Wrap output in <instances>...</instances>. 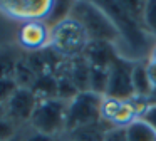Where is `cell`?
I'll return each mask as SVG.
<instances>
[{"label":"cell","mask_w":156,"mask_h":141,"mask_svg":"<svg viewBox=\"0 0 156 141\" xmlns=\"http://www.w3.org/2000/svg\"><path fill=\"white\" fill-rule=\"evenodd\" d=\"M136 60H131L128 57L119 54L112 64L109 66V76H108V89L106 97L112 99H131L134 97L133 91V69H134Z\"/></svg>","instance_id":"cell-6"},{"label":"cell","mask_w":156,"mask_h":141,"mask_svg":"<svg viewBox=\"0 0 156 141\" xmlns=\"http://www.w3.org/2000/svg\"><path fill=\"white\" fill-rule=\"evenodd\" d=\"M4 116H5V107L0 104V118H4Z\"/></svg>","instance_id":"cell-27"},{"label":"cell","mask_w":156,"mask_h":141,"mask_svg":"<svg viewBox=\"0 0 156 141\" xmlns=\"http://www.w3.org/2000/svg\"><path fill=\"white\" fill-rule=\"evenodd\" d=\"M146 64V72H148L149 82H151L153 89H156V64L151 62V60H144Z\"/></svg>","instance_id":"cell-25"},{"label":"cell","mask_w":156,"mask_h":141,"mask_svg":"<svg viewBox=\"0 0 156 141\" xmlns=\"http://www.w3.org/2000/svg\"><path fill=\"white\" fill-rule=\"evenodd\" d=\"M119 32V54L131 60H146L156 40L143 24L146 2H98Z\"/></svg>","instance_id":"cell-1"},{"label":"cell","mask_w":156,"mask_h":141,"mask_svg":"<svg viewBox=\"0 0 156 141\" xmlns=\"http://www.w3.org/2000/svg\"><path fill=\"white\" fill-rule=\"evenodd\" d=\"M71 17L76 19L91 40L119 44V32L98 2H72Z\"/></svg>","instance_id":"cell-2"},{"label":"cell","mask_w":156,"mask_h":141,"mask_svg":"<svg viewBox=\"0 0 156 141\" xmlns=\"http://www.w3.org/2000/svg\"><path fill=\"white\" fill-rule=\"evenodd\" d=\"M12 141H20V133H19V134H17V136H15V138H14V139H12Z\"/></svg>","instance_id":"cell-28"},{"label":"cell","mask_w":156,"mask_h":141,"mask_svg":"<svg viewBox=\"0 0 156 141\" xmlns=\"http://www.w3.org/2000/svg\"><path fill=\"white\" fill-rule=\"evenodd\" d=\"M126 136L128 141H156V129L139 118L126 126Z\"/></svg>","instance_id":"cell-14"},{"label":"cell","mask_w":156,"mask_h":141,"mask_svg":"<svg viewBox=\"0 0 156 141\" xmlns=\"http://www.w3.org/2000/svg\"><path fill=\"white\" fill-rule=\"evenodd\" d=\"M61 138L47 136V134L37 133V131L30 129L29 126H25L24 129H20V141H59Z\"/></svg>","instance_id":"cell-22"},{"label":"cell","mask_w":156,"mask_h":141,"mask_svg":"<svg viewBox=\"0 0 156 141\" xmlns=\"http://www.w3.org/2000/svg\"><path fill=\"white\" fill-rule=\"evenodd\" d=\"M61 69L69 79L72 81L79 92L82 91H89V76H91V66L84 57H76V59L62 60L61 66L57 67Z\"/></svg>","instance_id":"cell-11"},{"label":"cell","mask_w":156,"mask_h":141,"mask_svg":"<svg viewBox=\"0 0 156 141\" xmlns=\"http://www.w3.org/2000/svg\"><path fill=\"white\" fill-rule=\"evenodd\" d=\"M37 104H39V97L35 96L34 91L19 87L14 96L9 99V103L4 106L5 116L14 121L19 128H22V124L29 126V121H30Z\"/></svg>","instance_id":"cell-9"},{"label":"cell","mask_w":156,"mask_h":141,"mask_svg":"<svg viewBox=\"0 0 156 141\" xmlns=\"http://www.w3.org/2000/svg\"><path fill=\"white\" fill-rule=\"evenodd\" d=\"M104 96L92 91H82L67 103L66 114V133L79 126L101 121V106ZM64 133V134H66Z\"/></svg>","instance_id":"cell-5"},{"label":"cell","mask_w":156,"mask_h":141,"mask_svg":"<svg viewBox=\"0 0 156 141\" xmlns=\"http://www.w3.org/2000/svg\"><path fill=\"white\" fill-rule=\"evenodd\" d=\"M17 89H19V86H17V82L14 81V77L0 79V104L5 106V104L9 103V99L15 94Z\"/></svg>","instance_id":"cell-21"},{"label":"cell","mask_w":156,"mask_h":141,"mask_svg":"<svg viewBox=\"0 0 156 141\" xmlns=\"http://www.w3.org/2000/svg\"><path fill=\"white\" fill-rule=\"evenodd\" d=\"M89 42L84 27L71 15L51 27V49L64 60L82 57Z\"/></svg>","instance_id":"cell-3"},{"label":"cell","mask_w":156,"mask_h":141,"mask_svg":"<svg viewBox=\"0 0 156 141\" xmlns=\"http://www.w3.org/2000/svg\"><path fill=\"white\" fill-rule=\"evenodd\" d=\"M59 141H67V139H64V138H61V139H59Z\"/></svg>","instance_id":"cell-29"},{"label":"cell","mask_w":156,"mask_h":141,"mask_svg":"<svg viewBox=\"0 0 156 141\" xmlns=\"http://www.w3.org/2000/svg\"><path fill=\"white\" fill-rule=\"evenodd\" d=\"M15 40L17 45L27 54L45 50L51 47V25L44 20L20 24Z\"/></svg>","instance_id":"cell-8"},{"label":"cell","mask_w":156,"mask_h":141,"mask_svg":"<svg viewBox=\"0 0 156 141\" xmlns=\"http://www.w3.org/2000/svg\"><path fill=\"white\" fill-rule=\"evenodd\" d=\"M111 124H108L106 121H98V123L84 124L79 126L76 129H71L64 134V139L67 141H104L108 131L111 129Z\"/></svg>","instance_id":"cell-12"},{"label":"cell","mask_w":156,"mask_h":141,"mask_svg":"<svg viewBox=\"0 0 156 141\" xmlns=\"http://www.w3.org/2000/svg\"><path fill=\"white\" fill-rule=\"evenodd\" d=\"M108 76L109 69H102V67H91V76H89V91L96 94L106 96V89H108Z\"/></svg>","instance_id":"cell-18"},{"label":"cell","mask_w":156,"mask_h":141,"mask_svg":"<svg viewBox=\"0 0 156 141\" xmlns=\"http://www.w3.org/2000/svg\"><path fill=\"white\" fill-rule=\"evenodd\" d=\"M54 2L49 0H10L0 2V13L20 24L47 20Z\"/></svg>","instance_id":"cell-7"},{"label":"cell","mask_w":156,"mask_h":141,"mask_svg":"<svg viewBox=\"0 0 156 141\" xmlns=\"http://www.w3.org/2000/svg\"><path fill=\"white\" fill-rule=\"evenodd\" d=\"M32 91L41 99H54L57 97V79L54 74H41L35 81Z\"/></svg>","instance_id":"cell-15"},{"label":"cell","mask_w":156,"mask_h":141,"mask_svg":"<svg viewBox=\"0 0 156 141\" xmlns=\"http://www.w3.org/2000/svg\"><path fill=\"white\" fill-rule=\"evenodd\" d=\"M143 24L148 34L156 40V0H149L144 3V12H143Z\"/></svg>","instance_id":"cell-19"},{"label":"cell","mask_w":156,"mask_h":141,"mask_svg":"<svg viewBox=\"0 0 156 141\" xmlns=\"http://www.w3.org/2000/svg\"><path fill=\"white\" fill-rule=\"evenodd\" d=\"M66 114H67L66 101L59 97L41 99L29 121V128L47 136L62 138L66 133Z\"/></svg>","instance_id":"cell-4"},{"label":"cell","mask_w":156,"mask_h":141,"mask_svg":"<svg viewBox=\"0 0 156 141\" xmlns=\"http://www.w3.org/2000/svg\"><path fill=\"white\" fill-rule=\"evenodd\" d=\"M146 60H151V62L156 64V44H154V47L151 49V52H149V56H148V59H146Z\"/></svg>","instance_id":"cell-26"},{"label":"cell","mask_w":156,"mask_h":141,"mask_svg":"<svg viewBox=\"0 0 156 141\" xmlns=\"http://www.w3.org/2000/svg\"><path fill=\"white\" fill-rule=\"evenodd\" d=\"M19 60V54L10 47H2L0 49V79L5 77H14L15 67H17Z\"/></svg>","instance_id":"cell-16"},{"label":"cell","mask_w":156,"mask_h":141,"mask_svg":"<svg viewBox=\"0 0 156 141\" xmlns=\"http://www.w3.org/2000/svg\"><path fill=\"white\" fill-rule=\"evenodd\" d=\"M22 128H19L17 124L12 119H9L7 116L0 118V141H12L19 133H20Z\"/></svg>","instance_id":"cell-20"},{"label":"cell","mask_w":156,"mask_h":141,"mask_svg":"<svg viewBox=\"0 0 156 141\" xmlns=\"http://www.w3.org/2000/svg\"><path fill=\"white\" fill-rule=\"evenodd\" d=\"M37 74L32 70V67L25 62L24 57H20L17 67H15V72H14V81L17 82L19 87H25V89H32L37 81Z\"/></svg>","instance_id":"cell-17"},{"label":"cell","mask_w":156,"mask_h":141,"mask_svg":"<svg viewBox=\"0 0 156 141\" xmlns=\"http://www.w3.org/2000/svg\"><path fill=\"white\" fill-rule=\"evenodd\" d=\"M133 91H134V96L143 97L146 101L153 92V86L149 82L148 72H146L144 60H136L134 64V69H133Z\"/></svg>","instance_id":"cell-13"},{"label":"cell","mask_w":156,"mask_h":141,"mask_svg":"<svg viewBox=\"0 0 156 141\" xmlns=\"http://www.w3.org/2000/svg\"><path fill=\"white\" fill-rule=\"evenodd\" d=\"M104 141H128V136H126V128L112 126L111 129L108 131Z\"/></svg>","instance_id":"cell-23"},{"label":"cell","mask_w":156,"mask_h":141,"mask_svg":"<svg viewBox=\"0 0 156 141\" xmlns=\"http://www.w3.org/2000/svg\"><path fill=\"white\" fill-rule=\"evenodd\" d=\"M119 56V49L116 44L101 42V40H91L84 52V59L89 62L91 67H102L109 69L112 60Z\"/></svg>","instance_id":"cell-10"},{"label":"cell","mask_w":156,"mask_h":141,"mask_svg":"<svg viewBox=\"0 0 156 141\" xmlns=\"http://www.w3.org/2000/svg\"><path fill=\"white\" fill-rule=\"evenodd\" d=\"M143 119L156 129V104H149V106L146 107L144 114H143Z\"/></svg>","instance_id":"cell-24"}]
</instances>
